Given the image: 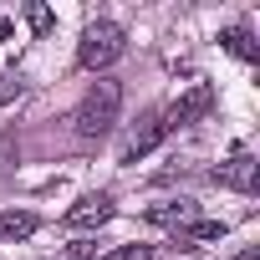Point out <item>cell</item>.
Here are the masks:
<instances>
[{"label":"cell","instance_id":"ba28073f","mask_svg":"<svg viewBox=\"0 0 260 260\" xmlns=\"http://www.w3.org/2000/svg\"><path fill=\"white\" fill-rule=\"evenodd\" d=\"M199 209H194V199H174V204H158V209H148V219L153 224H189Z\"/></svg>","mask_w":260,"mask_h":260},{"label":"cell","instance_id":"7a4b0ae2","mask_svg":"<svg viewBox=\"0 0 260 260\" xmlns=\"http://www.w3.org/2000/svg\"><path fill=\"white\" fill-rule=\"evenodd\" d=\"M122 51H127V36H122V26H112V21H97V26H87V31H82V41H77V61H82L87 72H102V67H112Z\"/></svg>","mask_w":260,"mask_h":260},{"label":"cell","instance_id":"5b68a950","mask_svg":"<svg viewBox=\"0 0 260 260\" xmlns=\"http://www.w3.org/2000/svg\"><path fill=\"white\" fill-rule=\"evenodd\" d=\"M164 117H143V127H133V138H127V148H122V164H138L143 153H153L158 143H164Z\"/></svg>","mask_w":260,"mask_h":260},{"label":"cell","instance_id":"52a82bcc","mask_svg":"<svg viewBox=\"0 0 260 260\" xmlns=\"http://www.w3.org/2000/svg\"><path fill=\"white\" fill-rule=\"evenodd\" d=\"M36 214L31 209H6V214H0V245H6V240H26V235H36Z\"/></svg>","mask_w":260,"mask_h":260},{"label":"cell","instance_id":"3957f363","mask_svg":"<svg viewBox=\"0 0 260 260\" xmlns=\"http://www.w3.org/2000/svg\"><path fill=\"white\" fill-rule=\"evenodd\" d=\"M209 107H214V87H209V82H194V87L169 107V122H164V127H189V122H199Z\"/></svg>","mask_w":260,"mask_h":260},{"label":"cell","instance_id":"4fadbf2b","mask_svg":"<svg viewBox=\"0 0 260 260\" xmlns=\"http://www.w3.org/2000/svg\"><path fill=\"white\" fill-rule=\"evenodd\" d=\"M235 260H260V250H255V245H250V250H240V255H235Z\"/></svg>","mask_w":260,"mask_h":260},{"label":"cell","instance_id":"30bf717a","mask_svg":"<svg viewBox=\"0 0 260 260\" xmlns=\"http://www.w3.org/2000/svg\"><path fill=\"white\" fill-rule=\"evenodd\" d=\"M224 46H230L235 56H245V61H255V41H250V31H240V26H230V31H224Z\"/></svg>","mask_w":260,"mask_h":260},{"label":"cell","instance_id":"6da1fadb","mask_svg":"<svg viewBox=\"0 0 260 260\" xmlns=\"http://www.w3.org/2000/svg\"><path fill=\"white\" fill-rule=\"evenodd\" d=\"M117 107H122V82L102 77L77 107V138H107L117 122Z\"/></svg>","mask_w":260,"mask_h":260},{"label":"cell","instance_id":"7c38bea8","mask_svg":"<svg viewBox=\"0 0 260 260\" xmlns=\"http://www.w3.org/2000/svg\"><path fill=\"white\" fill-rule=\"evenodd\" d=\"M26 21H31V31H36V36H46V31H51V11H46V6H31V11H26Z\"/></svg>","mask_w":260,"mask_h":260},{"label":"cell","instance_id":"8fae6325","mask_svg":"<svg viewBox=\"0 0 260 260\" xmlns=\"http://www.w3.org/2000/svg\"><path fill=\"white\" fill-rule=\"evenodd\" d=\"M102 260H153V250H148V245H122V250H112V255H102Z\"/></svg>","mask_w":260,"mask_h":260},{"label":"cell","instance_id":"8992f818","mask_svg":"<svg viewBox=\"0 0 260 260\" xmlns=\"http://www.w3.org/2000/svg\"><path fill=\"white\" fill-rule=\"evenodd\" d=\"M255 174H260V164H255L250 153H240V158H230V164L214 169V179H219L224 189H240V194H255Z\"/></svg>","mask_w":260,"mask_h":260},{"label":"cell","instance_id":"9c48e42d","mask_svg":"<svg viewBox=\"0 0 260 260\" xmlns=\"http://www.w3.org/2000/svg\"><path fill=\"white\" fill-rule=\"evenodd\" d=\"M224 235V224L219 219H189V230L179 235V245H194V240H219Z\"/></svg>","mask_w":260,"mask_h":260},{"label":"cell","instance_id":"277c9868","mask_svg":"<svg viewBox=\"0 0 260 260\" xmlns=\"http://www.w3.org/2000/svg\"><path fill=\"white\" fill-rule=\"evenodd\" d=\"M112 219V199L107 194H82L72 209H67V224L72 230H97V224H107Z\"/></svg>","mask_w":260,"mask_h":260}]
</instances>
